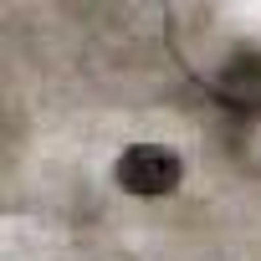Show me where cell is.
Returning <instances> with one entry per match:
<instances>
[{
    "label": "cell",
    "mask_w": 261,
    "mask_h": 261,
    "mask_svg": "<svg viewBox=\"0 0 261 261\" xmlns=\"http://www.w3.org/2000/svg\"><path fill=\"white\" fill-rule=\"evenodd\" d=\"M179 174H185V159L164 144H134L118 154V185L128 195H144V200L169 195V190H179Z\"/></svg>",
    "instance_id": "1"
},
{
    "label": "cell",
    "mask_w": 261,
    "mask_h": 261,
    "mask_svg": "<svg viewBox=\"0 0 261 261\" xmlns=\"http://www.w3.org/2000/svg\"><path fill=\"white\" fill-rule=\"evenodd\" d=\"M225 92L241 97V102H261V57H241L225 72Z\"/></svg>",
    "instance_id": "2"
}]
</instances>
